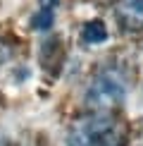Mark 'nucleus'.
Instances as JSON below:
<instances>
[{
	"label": "nucleus",
	"instance_id": "obj_1",
	"mask_svg": "<svg viewBox=\"0 0 143 146\" xmlns=\"http://www.w3.org/2000/svg\"><path fill=\"white\" fill-rule=\"evenodd\" d=\"M122 141L124 127L112 113H91L67 132V146H119Z\"/></svg>",
	"mask_w": 143,
	"mask_h": 146
},
{
	"label": "nucleus",
	"instance_id": "obj_2",
	"mask_svg": "<svg viewBox=\"0 0 143 146\" xmlns=\"http://www.w3.org/2000/svg\"><path fill=\"white\" fill-rule=\"evenodd\" d=\"M124 98H127V84L122 74L115 70H105L95 74L83 101L91 113H112L124 103Z\"/></svg>",
	"mask_w": 143,
	"mask_h": 146
},
{
	"label": "nucleus",
	"instance_id": "obj_3",
	"mask_svg": "<svg viewBox=\"0 0 143 146\" xmlns=\"http://www.w3.org/2000/svg\"><path fill=\"white\" fill-rule=\"evenodd\" d=\"M117 22L127 31H141L143 29V0H119Z\"/></svg>",
	"mask_w": 143,
	"mask_h": 146
},
{
	"label": "nucleus",
	"instance_id": "obj_4",
	"mask_svg": "<svg viewBox=\"0 0 143 146\" xmlns=\"http://www.w3.org/2000/svg\"><path fill=\"white\" fill-rule=\"evenodd\" d=\"M81 38L86 41V43H103L107 38V29L103 22H88L86 27H83L81 31Z\"/></svg>",
	"mask_w": 143,
	"mask_h": 146
},
{
	"label": "nucleus",
	"instance_id": "obj_5",
	"mask_svg": "<svg viewBox=\"0 0 143 146\" xmlns=\"http://www.w3.org/2000/svg\"><path fill=\"white\" fill-rule=\"evenodd\" d=\"M57 3V0H50V5ZM50 5H43V7L38 10V15L33 17V29H41V31H45V29L52 27V17H55V7H50Z\"/></svg>",
	"mask_w": 143,
	"mask_h": 146
}]
</instances>
